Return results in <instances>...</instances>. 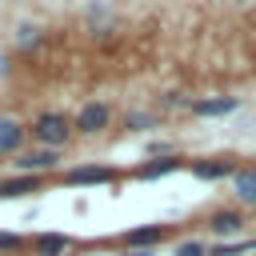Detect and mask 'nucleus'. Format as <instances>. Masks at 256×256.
Listing matches in <instances>:
<instances>
[{"label":"nucleus","mask_w":256,"mask_h":256,"mask_svg":"<svg viewBox=\"0 0 256 256\" xmlns=\"http://www.w3.org/2000/svg\"><path fill=\"white\" fill-rule=\"evenodd\" d=\"M44 188V180L40 176H8V180H0V200H16V196H32V192H40Z\"/></svg>","instance_id":"obj_13"},{"label":"nucleus","mask_w":256,"mask_h":256,"mask_svg":"<svg viewBox=\"0 0 256 256\" xmlns=\"http://www.w3.org/2000/svg\"><path fill=\"white\" fill-rule=\"evenodd\" d=\"M60 180L64 184H88V188L120 184V168H108V164H76V168H64Z\"/></svg>","instance_id":"obj_3"},{"label":"nucleus","mask_w":256,"mask_h":256,"mask_svg":"<svg viewBox=\"0 0 256 256\" xmlns=\"http://www.w3.org/2000/svg\"><path fill=\"white\" fill-rule=\"evenodd\" d=\"M164 104L168 108H192V96L188 92H164Z\"/></svg>","instance_id":"obj_19"},{"label":"nucleus","mask_w":256,"mask_h":256,"mask_svg":"<svg viewBox=\"0 0 256 256\" xmlns=\"http://www.w3.org/2000/svg\"><path fill=\"white\" fill-rule=\"evenodd\" d=\"M232 196H236L240 208H256V168L252 164L232 172Z\"/></svg>","instance_id":"obj_10"},{"label":"nucleus","mask_w":256,"mask_h":256,"mask_svg":"<svg viewBox=\"0 0 256 256\" xmlns=\"http://www.w3.org/2000/svg\"><path fill=\"white\" fill-rule=\"evenodd\" d=\"M188 172L196 176V180H232V172H236V160L232 156H212V160H188Z\"/></svg>","instance_id":"obj_9"},{"label":"nucleus","mask_w":256,"mask_h":256,"mask_svg":"<svg viewBox=\"0 0 256 256\" xmlns=\"http://www.w3.org/2000/svg\"><path fill=\"white\" fill-rule=\"evenodd\" d=\"M156 124H160L156 112H140V108H136V112L124 116V128H128V132H148V128H156Z\"/></svg>","instance_id":"obj_15"},{"label":"nucleus","mask_w":256,"mask_h":256,"mask_svg":"<svg viewBox=\"0 0 256 256\" xmlns=\"http://www.w3.org/2000/svg\"><path fill=\"white\" fill-rule=\"evenodd\" d=\"M208 256H256V240H252V236H240V240L208 244Z\"/></svg>","instance_id":"obj_14"},{"label":"nucleus","mask_w":256,"mask_h":256,"mask_svg":"<svg viewBox=\"0 0 256 256\" xmlns=\"http://www.w3.org/2000/svg\"><path fill=\"white\" fill-rule=\"evenodd\" d=\"M20 248H32V236H20V232H0V252H20Z\"/></svg>","instance_id":"obj_16"},{"label":"nucleus","mask_w":256,"mask_h":256,"mask_svg":"<svg viewBox=\"0 0 256 256\" xmlns=\"http://www.w3.org/2000/svg\"><path fill=\"white\" fill-rule=\"evenodd\" d=\"M12 164H16L20 176H44V172H56L60 168V152L56 148H36V152H20Z\"/></svg>","instance_id":"obj_4"},{"label":"nucleus","mask_w":256,"mask_h":256,"mask_svg":"<svg viewBox=\"0 0 256 256\" xmlns=\"http://www.w3.org/2000/svg\"><path fill=\"white\" fill-rule=\"evenodd\" d=\"M164 236H168V228H164V224H140V228L120 232L116 240H120L124 248H132V252H148V248H156Z\"/></svg>","instance_id":"obj_7"},{"label":"nucleus","mask_w":256,"mask_h":256,"mask_svg":"<svg viewBox=\"0 0 256 256\" xmlns=\"http://www.w3.org/2000/svg\"><path fill=\"white\" fill-rule=\"evenodd\" d=\"M244 212L240 208H216V212H208V232L212 236H220V240H240L244 236Z\"/></svg>","instance_id":"obj_5"},{"label":"nucleus","mask_w":256,"mask_h":256,"mask_svg":"<svg viewBox=\"0 0 256 256\" xmlns=\"http://www.w3.org/2000/svg\"><path fill=\"white\" fill-rule=\"evenodd\" d=\"M104 128H112V108L104 100H88V104L76 108V116H72V132L76 136H100Z\"/></svg>","instance_id":"obj_2"},{"label":"nucleus","mask_w":256,"mask_h":256,"mask_svg":"<svg viewBox=\"0 0 256 256\" xmlns=\"http://www.w3.org/2000/svg\"><path fill=\"white\" fill-rule=\"evenodd\" d=\"M236 4H244V0H236Z\"/></svg>","instance_id":"obj_21"},{"label":"nucleus","mask_w":256,"mask_h":256,"mask_svg":"<svg viewBox=\"0 0 256 256\" xmlns=\"http://www.w3.org/2000/svg\"><path fill=\"white\" fill-rule=\"evenodd\" d=\"M16 40H20V48H32V44H36V40H40V28H36V24H24V28H20V36H16Z\"/></svg>","instance_id":"obj_18"},{"label":"nucleus","mask_w":256,"mask_h":256,"mask_svg":"<svg viewBox=\"0 0 256 256\" xmlns=\"http://www.w3.org/2000/svg\"><path fill=\"white\" fill-rule=\"evenodd\" d=\"M176 256H208V244L204 240H180L176 244Z\"/></svg>","instance_id":"obj_17"},{"label":"nucleus","mask_w":256,"mask_h":256,"mask_svg":"<svg viewBox=\"0 0 256 256\" xmlns=\"http://www.w3.org/2000/svg\"><path fill=\"white\" fill-rule=\"evenodd\" d=\"M124 256H152V252H124Z\"/></svg>","instance_id":"obj_20"},{"label":"nucleus","mask_w":256,"mask_h":256,"mask_svg":"<svg viewBox=\"0 0 256 256\" xmlns=\"http://www.w3.org/2000/svg\"><path fill=\"white\" fill-rule=\"evenodd\" d=\"M32 136H36V144L40 148H64L76 132H72V120L68 116H60V112H40L36 120H32Z\"/></svg>","instance_id":"obj_1"},{"label":"nucleus","mask_w":256,"mask_h":256,"mask_svg":"<svg viewBox=\"0 0 256 256\" xmlns=\"http://www.w3.org/2000/svg\"><path fill=\"white\" fill-rule=\"evenodd\" d=\"M240 108V96H196L192 100V116H204V120H216V116H232Z\"/></svg>","instance_id":"obj_8"},{"label":"nucleus","mask_w":256,"mask_h":256,"mask_svg":"<svg viewBox=\"0 0 256 256\" xmlns=\"http://www.w3.org/2000/svg\"><path fill=\"white\" fill-rule=\"evenodd\" d=\"M188 168V160L184 156H152V160H144V164H136L132 168V176L136 180H164V176H172V172H184Z\"/></svg>","instance_id":"obj_6"},{"label":"nucleus","mask_w":256,"mask_h":256,"mask_svg":"<svg viewBox=\"0 0 256 256\" xmlns=\"http://www.w3.org/2000/svg\"><path fill=\"white\" fill-rule=\"evenodd\" d=\"M24 124L20 120H12V116H0V156H20V148H24Z\"/></svg>","instance_id":"obj_12"},{"label":"nucleus","mask_w":256,"mask_h":256,"mask_svg":"<svg viewBox=\"0 0 256 256\" xmlns=\"http://www.w3.org/2000/svg\"><path fill=\"white\" fill-rule=\"evenodd\" d=\"M32 252L36 256H68L72 252V236H64V232H36L32 236Z\"/></svg>","instance_id":"obj_11"}]
</instances>
